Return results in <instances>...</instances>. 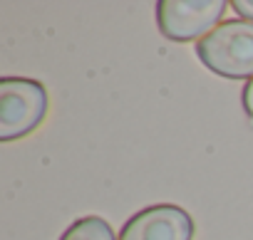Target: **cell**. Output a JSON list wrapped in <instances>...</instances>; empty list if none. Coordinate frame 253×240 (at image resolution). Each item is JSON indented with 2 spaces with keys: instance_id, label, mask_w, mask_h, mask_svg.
Wrapping results in <instances>:
<instances>
[{
  "instance_id": "1",
  "label": "cell",
  "mask_w": 253,
  "mask_h": 240,
  "mask_svg": "<svg viewBox=\"0 0 253 240\" xmlns=\"http://www.w3.org/2000/svg\"><path fill=\"white\" fill-rule=\"evenodd\" d=\"M204 67L226 79H253V23L226 20L196 45Z\"/></svg>"
},
{
  "instance_id": "2",
  "label": "cell",
  "mask_w": 253,
  "mask_h": 240,
  "mask_svg": "<svg viewBox=\"0 0 253 240\" xmlns=\"http://www.w3.org/2000/svg\"><path fill=\"white\" fill-rule=\"evenodd\" d=\"M47 114V89L30 77L0 79V141H15L35 132Z\"/></svg>"
},
{
  "instance_id": "3",
  "label": "cell",
  "mask_w": 253,
  "mask_h": 240,
  "mask_svg": "<svg viewBox=\"0 0 253 240\" xmlns=\"http://www.w3.org/2000/svg\"><path fill=\"white\" fill-rule=\"evenodd\" d=\"M223 10L226 0H159L157 23L167 40L191 42L216 30Z\"/></svg>"
},
{
  "instance_id": "4",
  "label": "cell",
  "mask_w": 253,
  "mask_h": 240,
  "mask_svg": "<svg viewBox=\"0 0 253 240\" xmlns=\"http://www.w3.org/2000/svg\"><path fill=\"white\" fill-rule=\"evenodd\" d=\"M119 240H194V218L174 203L149 206L124 223Z\"/></svg>"
},
{
  "instance_id": "5",
  "label": "cell",
  "mask_w": 253,
  "mask_h": 240,
  "mask_svg": "<svg viewBox=\"0 0 253 240\" xmlns=\"http://www.w3.org/2000/svg\"><path fill=\"white\" fill-rule=\"evenodd\" d=\"M60 240H117L112 225L99 218V215H84L80 220H75Z\"/></svg>"
},
{
  "instance_id": "6",
  "label": "cell",
  "mask_w": 253,
  "mask_h": 240,
  "mask_svg": "<svg viewBox=\"0 0 253 240\" xmlns=\"http://www.w3.org/2000/svg\"><path fill=\"white\" fill-rule=\"evenodd\" d=\"M231 8L241 15V20L246 23H253V0H233Z\"/></svg>"
},
{
  "instance_id": "7",
  "label": "cell",
  "mask_w": 253,
  "mask_h": 240,
  "mask_svg": "<svg viewBox=\"0 0 253 240\" xmlns=\"http://www.w3.org/2000/svg\"><path fill=\"white\" fill-rule=\"evenodd\" d=\"M241 104H243V111L253 119V79L246 82V87L241 92Z\"/></svg>"
}]
</instances>
